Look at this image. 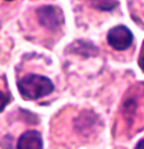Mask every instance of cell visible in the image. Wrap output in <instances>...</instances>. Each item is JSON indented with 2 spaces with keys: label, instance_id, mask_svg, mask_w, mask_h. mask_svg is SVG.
<instances>
[{
  "label": "cell",
  "instance_id": "8992f818",
  "mask_svg": "<svg viewBox=\"0 0 144 149\" xmlns=\"http://www.w3.org/2000/svg\"><path fill=\"white\" fill-rule=\"evenodd\" d=\"M9 102H10L9 96H6L5 93L0 92V112H3V111H4V108L8 106Z\"/></svg>",
  "mask_w": 144,
  "mask_h": 149
},
{
  "label": "cell",
  "instance_id": "ba28073f",
  "mask_svg": "<svg viewBox=\"0 0 144 149\" xmlns=\"http://www.w3.org/2000/svg\"><path fill=\"white\" fill-rule=\"evenodd\" d=\"M135 149H144V139L138 141V144L135 145Z\"/></svg>",
  "mask_w": 144,
  "mask_h": 149
},
{
  "label": "cell",
  "instance_id": "6da1fadb",
  "mask_svg": "<svg viewBox=\"0 0 144 149\" xmlns=\"http://www.w3.org/2000/svg\"><path fill=\"white\" fill-rule=\"evenodd\" d=\"M18 91L23 100L36 101L54 92V83L47 77L27 74L18 80Z\"/></svg>",
  "mask_w": 144,
  "mask_h": 149
},
{
  "label": "cell",
  "instance_id": "52a82bcc",
  "mask_svg": "<svg viewBox=\"0 0 144 149\" xmlns=\"http://www.w3.org/2000/svg\"><path fill=\"white\" fill-rule=\"evenodd\" d=\"M138 64H139L140 69L144 72V41H143V45H142V50H140V55H139Z\"/></svg>",
  "mask_w": 144,
  "mask_h": 149
},
{
  "label": "cell",
  "instance_id": "277c9868",
  "mask_svg": "<svg viewBox=\"0 0 144 149\" xmlns=\"http://www.w3.org/2000/svg\"><path fill=\"white\" fill-rule=\"evenodd\" d=\"M43 141L41 133L36 130H28L23 133L18 139L17 149H42Z\"/></svg>",
  "mask_w": 144,
  "mask_h": 149
},
{
  "label": "cell",
  "instance_id": "5b68a950",
  "mask_svg": "<svg viewBox=\"0 0 144 149\" xmlns=\"http://www.w3.org/2000/svg\"><path fill=\"white\" fill-rule=\"evenodd\" d=\"M120 4L119 1H91V5L102 12H110Z\"/></svg>",
  "mask_w": 144,
  "mask_h": 149
},
{
  "label": "cell",
  "instance_id": "7a4b0ae2",
  "mask_svg": "<svg viewBox=\"0 0 144 149\" xmlns=\"http://www.w3.org/2000/svg\"><path fill=\"white\" fill-rule=\"evenodd\" d=\"M36 15L41 26L55 31L64 23V13L56 5H43L36 9Z\"/></svg>",
  "mask_w": 144,
  "mask_h": 149
},
{
  "label": "cell",
  "instance_id": "3957f363",
  "mask_svg": "<svg viewBox=\"0 0 144 149\" xmlns=\"http://www.w3.org/2000/svg\"><path fill=\"white\" fill-rule=\"evenodd\" d=\"M133 32L126 26L119 24L112 27L107 33V43L116 51H124L133 43Z\"/></svg>",
  "mask_w": 144,
  "mask_h": 149
}]
</instances>
